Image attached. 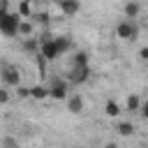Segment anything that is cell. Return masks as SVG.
I'll return each mask as SVG.
<instances>
[{
	"instance_id": "cell-1",
	"label": "cell",
	"mask_w": 148,
	"mask_h": 148,
	"mask_svg": "<svg viewBox=\"0 0 148 148\" xmlns=\"http://www.w3.org/2000/svg\"><path fill=\"white\" fill-rule=\"evenodd\" d=\"M21 14L18 12H7V14H0V32L5 37H16L18 35V25H21Z\"/></svg>"
},
{
	"instance_id": "cell-2",
	"label": "cell",
	"mask_w": 148,
	"mask_h": 148,
	"mask_svg": "<svg viewBox=\"0 0 148 148\" xmlns=\"http://www.w3.org/2000/svg\"><path fill=\"white\" fill-rule=\"evenodd\" d=\"M116 35H118L120 39H125V42H134V39H139V25H136V21H134V18H125V21H120V23L116 25Z\"/></svg>"
},
{
	"instance_id": "cell-3",
	"label": "cell",
	"mask_w": 148,
	"mask_h": 148,
	"mask_svg": "<svg viewBox=\"0 0 148 148\" xmlns=\"http://www.w3.org/2000/svg\"><path fill=\"white\" fill-rule=\"evenodd\" d=\"M2 81H5V86H14V88H18V86H21L18 69L12 67V65H2Z\"/></svg>"
},
{
	"instance_id": "cell-4",
	"label": "cell",
	"mask_w": 148,
	"mask_h": 148,
	"mask_svg": "<svg viewBox=\"0 0 148 148\" xmlns=\"http://www.w3.org/2000/svg\"><path fill=\"white\" fill-rule=\"evenodd\" d=\"M88 76H90V65H83V67H79V65H72V74H69V83H74V86H79V83H83V81H88Z\"/></svg>"
},
{
	"instance_id": "cell-5",
	"label": "cell",
	"mask_w": 148,
	"mask_h": 148,
	"mask_svg": "<svg viewBox=\"0 0 148 148\" xmlns=\"http://www.w3.org/2000/svg\"><path fill=\"white\" fill-rule=\"evenodd\" d=\"M49 92H51L53 99H67V83H65L62 79H53Z\"/></svg>"
},
{
	"instance_id": "cell-6",
	"label": "cell",
	"mask_w": 148,
	"mask_h": 148,
	"mask_svg": "<svg viewBox=\"0 0 148 148\" xmlns=\"http://www.w3.org/2000/svg\"><path fill=\"white\" fill-rule=\"evenodd\" d=\"M62 16H76L81 9V0H58Z\"/></svg>"
},
{
	"instance_id": "cell-7",
	"label": "cell",
	"mask_w": 148,
	"mask_h": 148,
	"mask_svg": "<svg viewBox=\"0 0 148 148\" xmlns=\"http://www.w3.org/2000/svg\"><path fill=\"white\" fill-rule=\"evenodd\" d=\"M123 12H125V16H127V18H136V16H139V12H141V7H139V2H136V0H127V2H125V7H123Z\"/></svg>"
},
{
	"instance_id": "cell-8",
	"label": "cell",
	"mask_w": 148,
	"mask_h": 148,
	"mask_svg": "<svg viewBox=\"0 0 148 148\" xmlns=\"http://www.w3.org/2000/svg\"><path fill=\"white\" fill-rule=\"evenodd\" d=\"M67 109H69L72 113H81V111H83V97H81V95L67 97Z\"/></svg>"
},
{
	"instance_id": "cell-9",
	"label": "cell",
	"mask_w": 148,
	"mask_h": 148,
	"mask_svg": "<svg viewBox=\"0 0 148 148\" xmlns=\"http://www.w3.org/2000/svg\"><path fill=\"white\" fill-rule=\"evenodd\" d=\"M23 18H30L32 16V0H18V9H16Z\"/></svg>"
},
{
	"instance_id": "cell-10",
	"label": "cell",
	"mask_w": 148,
	"mask_h": 148,
	"mask_svg": "<svg viewBox=\"0 0 148 148\" xmlns=\"http://www.w3.org/2000/svg\"><path fill=\"white\" fill-rule=\"evenodd\" d=\"M32 23L28 21V18H21V25H18V37H30L32 35Z\"/></svg>"
},
{
	"instance_id": "cell-11",
	"label": "cell",
	"mask_w": 148,
	"mask_h": 148,
	"mask_svg": "<svg viewBox=\"0 0 148 148\" xmlns=\"http://www.w3.org/2000/svg\"><path fill=\"white\" fill-rule=\"evenodd\" d=\"M104 113H106L109 118H116V116H120V106H118L116 102H111V99H109V102L104 104Z\"/></svg>"
},
{
	"instance_id": "cell-12",
	"label": "cell",
	"mask_w": 148,
	"mask_h": 148,
	"mask_svg": "<svg viewBox=\"0 0 148 148\" xmlns=\"http://www.w3.org/2000/svg\"><path fill=\"white\" fill-rule=\"evenodd\" d=\"M72 65H79V67L90 65V62H88V53H86V51H76V53H74V58H72Z\"/></svg>"
},
{
	"instance_id": "cell-13",
	"label": "cell",
	"mask_w": 148,
	"mask_h": 148,
	"mask_svg": "<svg viewBox=\"0 0 148 148\" xmlns=\"http://www.w3.org/2000/svg\"><path fill=\"white\" fill-rule=\"evenodd\" d=\"M125 106H127V111H139V109H141V99H139L136 95H130L127 102H125Z\"/></svg>"
},
{
	"instance_id": "cell-14",
	"label": "cell",
	"mask_w": 148,
	"mask_h": 148,
	"mask_svg": "<svg viewBox=\"0 0 148 148\" xmlns=\"http://www.w3.org/2000/svg\"><path fill=\"white\" fill-rule=\"evenodd\" d=\"M32 97H35V99H44V97H51V92H49V88H44V86H35V88H32Z\"/></svg>"
},
{
	"instance_id": "cell-15",
	"label": "cell",
	"mask_w": 148,
	"mask_h": 148,
	"mask_svg": "<svg viewBox=\"0 0 148 148\" xmlns=\"http://www.w3.org/2000/svg\"><path fill=\"white\" fill-rule=\"evenodd\" d=\"M23 39H25V42H23L25 51H32V53H37V46H39V44H37V37H32V35H30V37H23Z\"/></svg>"
},
{
	"instance_id": "cell-16",
	"label": "cell",
	"mask_w": 148,
	"mask_h": 148,
	"mask_svg": "<svg viewBox=\"0 0 148 148\" xmlns=\"http://www.w3.org/2000/svg\"><path fill=\"white\" fill-rule=\"evenodd\" d=\"M132 132H134V125H132V123H120V125H118V134H120V136H130Z\"/></svg>"
},
{
	"instance_id": "cell-17",
	"label": "cell",
	"mask_w": 148,
	"mask_h": 148,
	"mask_svg": "<svg viewBox=\"0 0 148 148\" xmlns=\"http://www.w3.org/2000/svg\"><path fill=\"white\" fill-rule=\"evenodd\" d=\"M32 18H37L42 25H46V23H49V14H44V12H39V14H32Z\"/></svg>"
},
{
	"instance_id": "cell-18",
	"label": "cell",
	"mask_w": 148,
	"mask_h": 148,
	"mask_svg": "<svg viewBox=\"0 0 148 148\" xmlns=\"http://www.w3.org/2000/svg\"><path fill=\"white\" fill-rule=\"evenodd\" d=\"M0 146H2V148H14V146H16V141H14V139H5Z\"/></svg>"
},
{
	"instance_id": "cell-19",
	"label": "cell",
	"mask_w": 148,
	"mask_h": 148,
	"mask_svg": "<svg viewBox=\"0 0 148 148\" xmlns=\"http://www.w3.org/2000/svg\"><path fill=\"white\" fill-rule=\"evenodd\" d=\"M139 113H141V118H146V120H148V102H146V104H141Z\"/></svg>"
},
{
	"instance_id": "cell-20",
	"label": "cell",
	"mask_w": 148,
	"mask_h": 148,
	"mask_svg": "<svg viewBox=\"0 0 148 148\" xmlns=\"http://www.w3.org/2000/svg\"><path fill=\"white\" fill-rule=\"evenodd\" d=\"M7 99H9V92H7V90H0V102L7 104Z\"/></svg>"
},
{
	"instance_id": "cell-21",
	"label": "cell",
	"mask_w": 148,
	"mask_h": 148,
	"mask_svg": "<svg viewBox=\"0 0 148 148\" xmlns=\"http://www.w3.org/2000/svg\"><path fill=\"white\" fill-rule=\"evenodd\" d=\"M139 58H141V60H148V46H143V49L139 51Z\"/></svg>"
}]
</instances>
